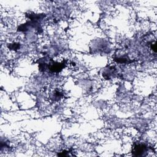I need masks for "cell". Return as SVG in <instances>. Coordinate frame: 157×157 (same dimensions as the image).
Segmentation results:
<instances>
[{
	"mask_svg": "<svg viewBox=\"0 0 157 157\" xmlns=\"http://www.w3.org/2000/svg\"><path fill=\"white\" fill-rule=\"evenodd\" d=\"M147 150V147L144 144H136L133 150V153L134 156H142Z\"/></svg>",
	"mask_w": 157,
	"mask_h": 157,
	"instance_id": "cell-1",
	"label": "cell"
},
{
	"mask_svg": "<svg viewBox=\"0 0 157 157\" xmlns=\"http://www.w3.org/2000/svg\"><path fill=\"white\" fill-rule=\"evenodd\" d=\"M63 67V63H55V64H53L51 66L50 69L53 72H59L61 70H62Z\"/></svg>",
	"mask_w": 157,
	"mask_h": 157,
	"instance_id": "cell-2",
	"label": "cell"
}]
</instances>
